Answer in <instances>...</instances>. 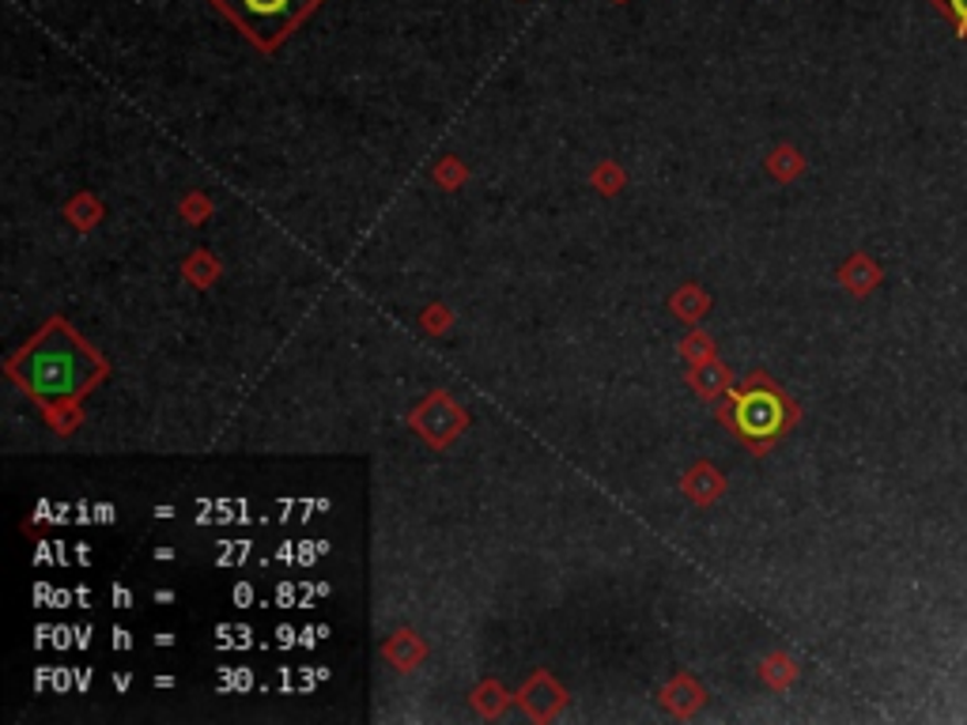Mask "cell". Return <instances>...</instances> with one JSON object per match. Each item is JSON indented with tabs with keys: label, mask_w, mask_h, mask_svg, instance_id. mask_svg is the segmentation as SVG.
<instances>
[{
	"label": "cell",
	"mask_w": 967,
	"mask_h": 725,
	"mask_svg": "<svg viewBox=\"0 0 967 725\" xmlns=\"http://www.w3.org/2000/svg\"><path fill=\"white\" fill-rule=\"evenodd\" d=\"M15 375L42 401H69L98 378V359L69 329L53 325L15 359Z\"/></svg>",
	"instance_id": "cell-1"
},
{
	"label": "cell",
	"mask_w": 967,
	"mask_h": 725,
	"mask_svg": "<svg viewBox=\"0 0 967 725\" xmlns=\"http://www.w3.org/2000/svg\"><path fill=\"white\" fill-rule=\"evenodd\" d=\"M793 416L798 412H793V404L786 401L779 389L767 386V382H753L745 393H737L729 420H734V428L745 434L753 446H771V442L793 423Z\"/></svg>",
	"instance_id": "cell-2"
},
{
	"label": "cell",
	"mask_w": 967,
	"mask_h": 725,
	"mask_svg": "<svg viewBox=\"0 0 967 725\" xmlns=\"http://www.w3.org/2000/svg\"><path fill=\"white\" fill-rule=\"evenodd\" d=\"M311 4L314 0H220L223 12L261 45H276L311 12Z\"/></svg>",
	"instance_id": "cell-3"
},
{
	"label": "cell",
	"mask_w": 967,
	"mask_h": 725,
	"mask_svg": "<svg viewBox=\"0 0 967 725\" xmlns=\"http://www.w3.org/2000/svg\"><path fill=\"white\" fill-rule=\"evenodd\" d=\"M839 280H843L854 295H870L873 287L881 284V269H876L865 253H854V258L843 265V272H839Z\"/></svg>",
	"instance_id": "cell-4"
},
{
	"label": "cell",
	"mask_w": 967,
	"mask_h": 725,
	"mask_svg": "<svg viewBox=\"0 0 967 725\" xmlns=\"http://www.w3.org/2000/svg\"><path fill=\"white\" fill-rule=\"evenodd\" d=\"M929 4L945 23H953L956 39L967 42V0H929Z\"/></svg>",
	"instance_id": "cell-5"
}]
</instances>
